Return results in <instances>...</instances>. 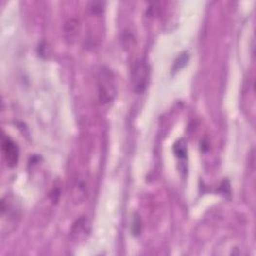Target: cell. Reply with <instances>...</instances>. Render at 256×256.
Here are the masks:
<instances>
[{
    "label": "cell",
    "instance_id": "cell-1",
    "mask_svg": "<svg viewBox=\"0 0 256 256\" xmlns=\"http://www.w3.org/2000/svg\"><path fill=\"white\" fill-rule=\"evenodd\" d=\"M98 99L101 104H109L116 96V84L112 72L102 67L98 73Z\"/></svg>",
    "mask_w": 256,
    "mask_h": 256
},
{
    "label": "cell",
    "instance_id": "cell-2",
    "mask_svg": "<svg viewBox=\"0 0 256 256\" xmlns=\"http://www.w3.org/2000/svg\"><path fill=\"white\" fill-rule=\"evenodd\" d=\"M21 218V209L16 199L12 196H6L1 201V230L8 225V232L12 231Z\"/></svg>",
    "mask_w": 256,
    "mask_h": 256
},
{
    "label": "cell",
    "instance_id": "cell-3",
    "mask_svg": "<svg viewBox=\"0 0 256 256\" xmlns=\"http://www.w3.org/2000/svg\"><path fill=\"white\" fill-rule=\"evenodd\" d=\"M150 79V67L144 61L135 62L131 68V82L133 90L136 93H142L146 90Z\"/></svg>",
    "mask_w": 256,
    "mask_h": 256
},
{
    "label": "cell",
    "instance_id": "cell-4",
    "mask_svg": "<svg viewBox=\"0 0 256 256\" xmlns=\"http://www.w3.org/2000/svg\"><path fill=\"white\" fill-rule=\"evenodd\" d=\"M2 151L8 167H15L19 160V148L17 144L7 136L2 138Z\"/></svg>",
    "mask_w": 256,
    "mask_h": 256
},
{
    "label": "cell",
    "instance_id": "cell-5",
    "mask_svg": "<svg viewBox=\"0 0 256 256\" xmlns=\"http://www.w3.org/2000/svg\"><path fill=\"white\" fill-rule=\"evenodd\" d=\"M88 232V221L85 217H81L76 220L71 229V235L76 240L83 239L84 237L87 236Z\"/></svg>",
    "mask_w": 256,
    "mask_h": 256
},
{
    "label": "cell",
    "instance_id": "cell-6",
    "mask_svg": "<svg viewBox=\"0 0 256 256\" xmlns=\"http://www.w3.org/2000/svg\"><path fill=\"white\" fill-rule=\"evenodd\" d=\"M79 22L76 19L68 20L64 25V37L68 43H74L78 36Z\"/></svg>",
    "mask_w": 256,
    "mask_h": 256
},
{
    "label": "cell",
    "instance_id": "cell-7",
    "mask_svg": "<svg viewBox=\"0 0 256 256\" xmlns=\"http://www.w3.org/2000/svg\"><path fill=\"white\" fill-rule=\"evenodd\" d=\"M86 194H87L86 183L81 179L76 180L73 186V189H72L73 201H75L76 203L82 202L85 199V197H86Z\"/></svg>",
    "mask_w": 256,
    "mask_h": 256
},
{
    "label": "cell",
    "instance_id": "cell-8",
    "mask_svg": "<svg viewBox=\"0 0 256 256\" xmlns=\"http://www.w3.org/2000/svg\"><path fill=\"white\" fill-rule=\"evenodd\" d=\"M174 151H175V154L179 159H184L186 158V145L183 141L179 140L175 143L174 145Z\"/></svg>",
    "mask_w": 256,
    "mask_h": 256
},
{
    "label": "cell",
    "instance_id": "cell-9",
    "mask_svg": "<svg viewBox=\"0 0 256 256\" xmlns=\"http://www.w3.org/2000/svg\"><path fill=\"white\" fill-rule=\"evenodd\" d=\"M141 230V220L138 214H135L132 221V232L134 235H138Z\"/></svg>",
    "mask_w": 256,
    "mask_h": 256
},
{
    "label": "cell",
    "instance_id": "cell-10",
    "mask_svg": "<svg viewBox=\"0 0 256 256\" xmlns=\"http://www.w3.org/2000/svg\"><path fill=\"white\" fill-rule=\"evenodd\" d=\"M187 61H188V55H186V53L180 55L174 64V66L176 67V70H178L180 67L184 66L187 63Z\"/></svg>",
    "mask_w": 256,
    "mask_h": 256
},
{
    "label": "cell",
    "instance_id": "cell-11",
    "mask_svg": "<svg viewBox=\"0 0 256 256\" xmlns=\"http://www.w3.org/2000/svg\"><path fill=\"white\" fill-rule=\"evenodd\" d=\"M94 14H99L103 11V3L102 2H91L89 8Z\"/></svg>",
    "mask_w": 256,
    "mask_h": 256
}]
</instances>
